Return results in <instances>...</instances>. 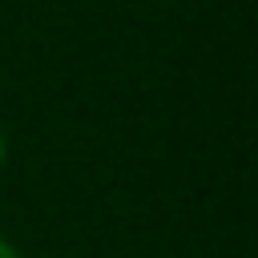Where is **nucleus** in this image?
<instances>
[{
	"label": "nucleus",
	"mask_w": 258,
	"mask_h": 258,
	"mask_svg": "<svg viewBox=\"0 0 258 258\" xmlns=\"http://www.w3.org/2000/svg\"><path fill=\"white\" fill-rule=\"evenodd\" d=\"M0 258H24V254H20V250H16L8 238H0Z\"/></svg>",
	"instance_id": "1"
},
{
	"label": "nucleus",
	"mask_w": 258,
	"mask_h": 258,
	"mask_svg": "<svg viewBox=\"0 0 258 258\" xmlns=\"http://www.w3.org/2000/svg\"><path fill=\"white\" fill-rule=\"evenodd\" d=\"M4 153H8V141H4V129H0V165H4Z\"/></svg>",
	"instance_id": "2"
}]
</instances>
